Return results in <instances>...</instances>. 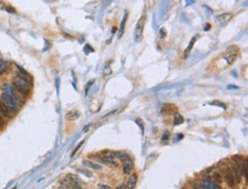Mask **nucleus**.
<instances>
[{
  "label": "nucleus",
  "instance_id": "obj_16",
  "mask_svg": "<svg viewBox=\"0 0 248 189\" xmlns=\"http://www.w3.org/2000/svg\"><path fill=\"white\" fill-rule=\"evenodd\" d=\"M98 189H111V187L108 186V185H105V183H100L98 185Z\"/></svg>",
  "mask_w": 248,
  "mask_h": 189
},
{
  "label": "nucleus",
  "instance_id": "obj_10",
  "mask_svg": "<svg viewBox=\"0 0 248 189\" xmlns=\"http://www.w3.org/2000/svg\"><path fill=\"white\" fill-rule=\"evenodd\" d=\"M224 179H225V182L228 183V186H229L230 188H235L237 183H235V179H233V176H231V173H230V172H226V173H225Z\"/></svg>",
  "mask_w": 248,
  "mask_h": 189
},
{
  "label": "nucleus",
  "instance_id": "obj_18",
  "mask_svg": "<svg viewBox=\"0 0 248 189\" xmlns=\"http://www.w3.org/2000/svg\"><path fill=\"white\" fill-rule=\"evenodd\" d=\"M126 188H127V186H126L125 183H121V185H119L115 189H126Z\"/></svg>",
  "mask_w": 248,
  "mask_h": 189
},
{
  "label": "nucleus",
  "instance_id": "obj_13",
  "mask_svg": "<svg viewBox=\"0 0 248 189\" xmlns=\"http://www.w3.org/2000/svg\"><path fill=\"white\" fill-rule=\"evenodd\" d=\"M115 154V157H117L118 159H120V161H122V162H125V161H127L128 159V155L127 154H125V152H122V151H115V152H113Z\"/></svg>",
  "mask_w": 248,
  "mask_h": 189
},
{
  "label": "nucleus",
  "instance_id": "obj_4",
  "mask_svg": "<svg viewBox=\"0 0 248 189\" xmlns=\"http://www.w3.org/2000/svg\"><path fill=\"white\" fill-rule=\"evenodd\" d=\"M145 23V15H143L140 19V21L137 22V25H136V30H135V40L136 41H140L142 36H143V26Z\"/></svg>",
  "mask_w": 248,
  "mask_h": 189
},
{
  "label": "nucleus",
  "instance_id": "obj_9",
  "mask_svg": "<svg viewBox=\"0 0 248 189\" xmlns=\"http://www.w3.org/2000/svg\"><path fill=\"white\" fill-rule=\"evenodd\" d=\"M133 166L134 165L132 161H129V159L125 161L124 162V165H122V172H124V174H129L133 171Z\"/></svg>",
  "mask_w": 248,
  "mask_h": 189
},
{
  "label": "nucleus",
  "instance_id": "obj_15",
  "mask_svg": "<svg viewBox=\"0 0 248 189\" xmlns=\"http://www.w3.org/2000/svg\"><path fill=\"white\" fill-rule=\"evenodd\" d=\"M183 123V118L181 116H176L175 117V120H174V125H177V124H182Z\"/></svg>",
  "mask_w": 248,
  "mask_h": 189
},
{
  "label": "nucleus",
  "instance_id": "obj_14",
  "mask_svg": "<svg viewBox=\"0 0 248 189\" xmlns=\"http://www.w3.org/2000/svg\"><path fill=\"white\" fill-rule=\"evenodd\" d=\"M213 178H214V180H215L217 183L222 182V176H221V174H220V173H215V174L213 176Z\"/></svg>",
  "mask_w": 248,
  "mask_h": 189
},
{
  "label": "nucleus",
  "instance_id": "obj_2",
  "mask_svg": "<svg viewBox=\"0 0 248 189\" xmlns=\"http://www.w3.org/2000/svg\"><path fill=\"white\" fill-rule=\"evenodd\" d=\"M0 100L8 107V109L12 111V114H16V112L19 111V107H17L16 101H15L9 94H7V93L4 92V93L0 95Z\"/></svg>",
  "mask_w": 248,
  "mask_h": 189
},
{
  "label": "nucleus",
  "instance_id": "obj_17",
  "mask_svg": "<svg viewBox=\"0 0 248 189\" xmlns=\"http://www.w3.org/2000/svg\"><path fill=\"white\" fill-rule=\"evenodd\" d=\"M4 126H5V118L0 115V130H1Z\"/></svg>",
  "mask_w": 248,
  "mask_h": 189
},
{
  "label": "nucleus",
  "instance_id": "obj_11",
  "mask_svg": "<svg viewBox=\"0 0 248 189\" xmlns=\"http://www.w3.org/2000/svg\"><path fill=\"white\" fill-rule=\"evenodd\" d=\"M136 182H137V176H136L135 173H133L132 176H129V179H128L127 185H126V186H127L129 189H133V188H135Z\"/></svg>",
  "mask_w": 248,
  "mask_h": 189
},
{
  "label": "nucleus",
  "instance_id": "obj_5",
  "mask_svg": "<svg viewBox=\"0 0 248 189\" xmlns=\"http://www.w3.org/2000/svg\"><path fill=\"white\" fill-rule=\"evenodd\" d=\"M0 115L4 118H12V116H13L12 111L8 109V107L1 100H0Z\"/></svg>",
  "mask_w": 248,
  "mask_h": 189
},
{
  "label": "nucleus",
  "instance_id": "obj_6",
  "mask_svg": "<svg viewBox=\"0 0 248 189\" xmlns=\"http://www.w3.org/2000/svg\"><path fill=\"white\" fill-rule=\"evenodd\" d=\"M60 183H61V186L63 187V189H83V187H79V186H77V185H74V183H72L71 181H69L66 178L62 179V180L60 181Z\"/></svg>",
  "mask_w": 248,
  "mask_h": 189
},
{
  "label": "nucleus",
  "instance_id": "obj_3",
  "mask_svg": "<svg viewBox=\"0 0 248 189\" xmlns=\"http://www.w3.org/2000/svg\"><path fill=\"white\" fill-rule=\"evenodd\" d=\"M98 159L102 162V163L110 165V166H117L118 163L115 162V154L113 152H110V151H105L103 156H98Z\"/></svg>",
  "mask_w": 248,
  "mask_h": 189
},
{
  "label": "nucleus",
  "instance_id": "obj_1",
  "mask_svg": "<svg viewBox=\"0 0 248 189\" xmlns=\"http://www.w3.org/2000/svg\"><path fill=\"white\" fill-rule=\"evenodd\" d=\"M13 87L14 90L17 92L19 94H21L22 96H26L30 94L31 92V84L29 83V80L22 78V77H15L13 79Z\"/></svg>",
  "mask_w": 248,
  "mask_h": 189
},
{
  "label": "nucleus",
  "instance_id": "obj_7",
  "mask_svg": "<svg viewBox=\"0 0 248 189\" xmlns=\"http://www.w3.org/2000/svg\"><path fill=\"white\" fill-rule=\"evenodd\" d=\"M65 178H66L69 181H71L72 183H74V185L79 186V187H83V180H81L78 176H76V174H71V173H69Z\"/></svg>",
  "mask_w": 248,
  "mask_h": 189
},
{
  "label": "nucleus",
  "instance_id": "obj_12",
  "mask_svg": "<svg viewBox=\"0 0 248 189\" xmlns=\"http://www.w3.org/2000/svg\"><path fill=\"white\" fill-rule=\"evenodd\" d=\"M83 165H85V166H87V167H90V169H94V170H101L102 169V166H101V165H97V164L93 163V162H90V161H83Z\"/></svg>",
  "mask_w": 248,
  "mask_h": 189
},
{
  "label": "nucleus",
  "instance_id": "obj_8",
  "mask_svg": "<svg viewBox=\"0 0 248 189\" xmlns=\"http://www.w3.org/2000/svg\"><path fill=\"white\" fill-rule=\"evenodd\" d=\"M231 17H232V15H231L230 13L222 14V15L217 16V22H218L221 25H224V24H226V23L231 20Z\"/></svg>",
  "mask_w": 248,
  "mask_h": 189
},
{
  "label": "nucleus",
  "instance_id": "obj_19",
  "mask_svg": "<svg viewBox=\"0 0 248 189\" xmlns=\"http://www.w3.org/2000/svg\"><path fill=\"white\" fill-rule=\"evenodd\" d=\"M168 135H169V132H166L165 134H164V137H162V141H166L168 139Z\"/></svg>",
  "mask_w": 248,
  "mask_h": 189
}]
</instances>
